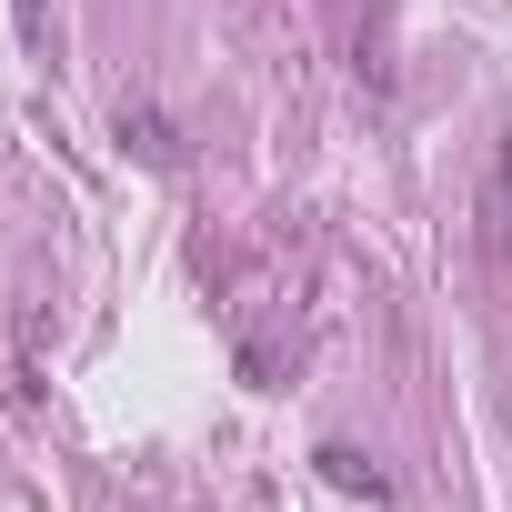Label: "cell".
<instances>
[{"mask_svg":"<svg viewBox=\"0 0 512 512\" xmlns=\"http://www.w3.org/2000/svg\"><path fill=\"white\" fill-rule=\"evenodd\" d=\"M121 141H131L141 161H181V141H171V121H161V111H131V101H121Z\"/></svg>","mask_w":512,"mask_h":512,"instance_id":"cell-1","label":"cell"},{"mask_svg":"<svg viewBox=\"0 0 512 512\" xmlns=\"http://www.w3.org/2000/svg\"><path fill=\"white\" fill-rule=\"evenodd\" d=\"M322 472H332L342 492H372V502H382V472H372V462H362L352 442H332V452H322Z\"/></svg>","mask_w":512,"mask_h":512,"instance_id":"cell-2","label":"cell"},{"mask_svg":"<svg viewBox=\"0 0 512 512\" xmlns=\"http://www.w3.org/2000/svg\"><path fill=\"white\" fill-rule=\"evenodd\" d=\"M11 11H21V41H41V0H11Z\"/></svg>","mask_w":512,"mask_h":512,"instance_id":"cell-3","label":"cell"}]
</instances>
